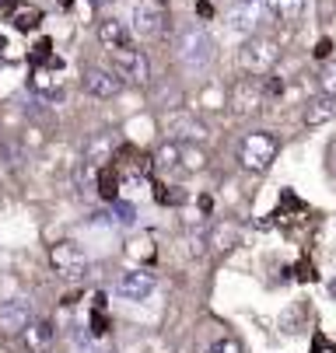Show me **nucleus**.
<instances>
[{"label": "nucleus", "instance_id": "nucleus-19", "mask_svg": "<svg viewBox=\"0 0 336 353\" xmlns=\"http://www.w3.org/2000/svg\"><path fill=\"white\" fill-rule=\"evenodd\" d=\"M112 147H116V140H112L109 133L91 137L88 147H84V161H91V165H106V161H112Z\"/></svg>", "mask_w": 336, "mask_h": 353}, {"label": "nucleus", "instance_id": "nucleus-24", "mask_svg": "<svg viewBox=\"0 0 336 353\" xmlns=\"http://www.w3.org/2000/svg\"><path fill=\"white\" fill-rule=\"evenodd\" d=\"M186 245H189V256L200 259L207 252V228H189L186 231Z\"/></svg>", "mask_w": 336, "mask_h": 353}, {"label": "nucleus", "instance_id": "nucleus-25", "mask_svg": "<svg viewBox=\"0 0 336 353\" xmlns=\"http://www.w3.org/2000/svg\"><path fill=\"white\" fill-rule=\"evenodd\" d=\"M116 224H123V228H133L137 224V207L133 203H116Z\"/></svg>", "mask_w": 336, "mask_h": 353}, {"label": "nucleus", "instance_id": "nucleus-29", "mask_svg": "<svg viewBox=\"0 0 336 353\" xmlns=\"http://www.w3.org/2000/svg\"><path fill=\"white\" fill-rule=\"evenodd\" d=\"M329 49H333V42H329V39H322V42H319V49H315V57H329Z\"/></svg>", "mask_w": 336, "mask_h": 353}, {"label": "nucleus", "instance_id": "nucleus-12", "mask_svg": "<svg viewBox=\"0 0 336 353\" xmlns=\"http://www.w3.org/2000/svg\"><path fill=\"white\" fill-rule=\"evenodd\" d=\"M99 42L109 49V53H119V49H130L133 46V32L119 18H102L99 21Z\"/></svg>", "mask_w": 336, "mask_h": 353}, {"label": "nucleus", "instance_id": "nucleus-11", "mask_svg": "<svg viewBox=\"0 0 336 353\" xmlns=\"http://www.w3.org/2000/svg\"><path fill=\"white\" fill-rule=\"evenodd\" d=\"M155 287H158V280L148 270H130V273L119 276V294L126 301H148L155 294Z\"/></svg>", "mask_w": 336, "mask_h": 353}, {"label": "nucleus", "instance_id": "nucleus-27", "mask_svg": "<svg viewBox=\"0 0 336 353\" xmlns=\"http://www.w3.org/2000/svg\"><path fill=\"white\" fill-rule=\"evenodd\" d=\"M319 84H322V91H326V94H336V63H329V67L322 70Z\"/></svg>", "mask_w": 336, "mask_h": 353}, {"label": "nucleus", "instance_id": "nucleus-32", "mask_svg": "<svg viewBox=\"0 0 336 353\" xmlns=\"http://www.w3.org/2000/svg\"><path fill=\"white\" fill-rule=\"evenodd\" d=\"M95 353H99V350H95ZM102 353H112V350H102Z\"/></svg>", "mask_w": 336, "mask_h": 353}, {"label": "nucleus", "instance_id": "nucleus-15", "mask_svg": "<svg viewBox=\"0 0 336 353\" xmlns=\"http://www.w3.org/2000/svg\"><path fill=\"white\" fill-rule=\"evenodd\" d=\"M238 241H242V228H238L235 221H217V224L207 228V245L217 248V252H228Z\"/></svg>", "mask_w": 336, "mask_h": 353}, {"label": "nucleus", "instance_id": "nucleus-7", "mask_svg": "<svg viewBox=\"0 0 336 353\" xmlns=\"http://www.w3.org/2000/svg\"><path fill=\"white\" fill-rule=\"evenodd\" d=\"M263 102H266V88H263V81H256V77H242V81H235L228 105H231V112H235L238 119L256 116V112L263 109Z\"/></svg>", "mask_w": 336, "mask_h": 353}, {"label": "nucleus", "instance_id": "nucleus-35", "mask_svg": "<svg viewBox=\"0 0 336 353\" xmlns=\"http://www.w3.org/2000/svg\"><path fill=\"white\" fill-rule=\"evenodd\" d=\"M158 4H161V0H158Z\"/></svg>", "mask_w": 336, "mask_h": 353}, {"label": "nucleus", "instance_id": "nucleus-20", "mask_svg": "<svg viewBox=\"0 0 336 353\" xmlns=\"http://www.w3.org/2000/svg\"><path fill=\"white\" fill-rule=\"evenodd\" d=\"M155 172H161V175H168V172H175L179 168V140H165L158 150H155Z\"/></svg>", "mask_w": 336, "mask_h": 353}, {"label": "nucleus", "instance_id": "nucleus-10", "mask_svg": "<svg viewBox=\"0 0 336 353\" xmlns=\"http://www.w3.org/2000/svg\"><path fill=\"white\" fill-rule=\"evenodd\" d=\"M165 133L168 140H182V143H200L207 140V126L193 116V112H172L165 119Z\"/></svg>", "mask_w": 336, "mask_h": 353}, {"label": "nucleus", "instance_id": "nucleus-5", "mask_svg": "<svg viewBox=\"0 0 336 353\" xmlns=\"http://www.w3.org/2000/svg\"><path fill=\"white\" fill-rule=\"evenodd\" d=\"M266 21V4L263 0H235L224 11V25L238 35H256L259 25Z\"/></svg>", "mask_w": 336, "mask_h": 353}, {"label": "nucleus", "instance_id": "nucleus-3", "mask_svg": "<svg viewBox=\"0 0 336 353\" xmlns=\"http://www.w3.org/2000/svg\"><path fill=\"white\" fill-rule=\"evenodd\" d=\"M280 60V46L266 35H249L246 46L238 49V67H242L246 74L259 77V74H270Z\"/></svg>", "mask_w": 336, "mask_h": 353}, {"label": "nucleus", "instance_id": "nucleus-14", "mask_svg": "<svg viewBox=\"0 0 336 353\" xmlns=\"http://www.w3.org/2000/svg\"><path fill=\"white\" fill-rule=\"evenodd\" d=\"M336 119V94H315L305 105V126H326Z\"/></svg>", "mask_w": 336, "mask_h": 353}, {"label": "nucleus", "instance_id": "nucleus-28", "mask_svg": "<svg viewBox=\"0 0 336 353\" xmlns=\"http://www.w3.org/2000/svg\"><path fill=\"white\" fill-rule=\"evenodd\" d=\"M106 332H109V322H106V315H99V312H95V315H91V336L99 339V336H106Z\"/></svg>", "mask_w": 336, "mask_h": 353}, {"label": "nucleus", "instance_id": "nucleus-6", "mask_svg": "<svg viewBox=\"0 0 336 353\" xmlns=\"http://www.w3.org/2000/svg\"><path fill=\"white\" fill-rule=\"evenodd\" d=\"M112 74L126 84H148L151 81V60L137 46L119 49V53H112Z\"/></svg>", "mask_w": 336, "mask_h": 353}, {"label": "nucleus", "instance_id": "nucleus-21", "mask_svg": "<svg viewBox=\"0 0 336 353\" xmlns=\"http://www.w3.org/2000/svg\"><path fill=\"white\" fill-rule=\"evenodd\" d=\"M207 165V154L197 143H179V168L182 172H200Z\"/></svg>", "mask_w": 336, "mask_h": 353}, {"label": "nucleus", "instance_id": "nucleus-1", "mask_svg": "<svg viewBox=\"0 0 336 353\" xmlns=\"http://www.w3.org/2000/svg\"><path fill=\"white\" fill-rule=\"evenodd\" d=\"M179 60L189 70H207L214 63V39H210V32L200 28V25L182 28V35H179Z\"/></svg>", "mask_w": 336, "mask_h": 353}, {"label": "nucleus", "instance_id": "nucleus-16", "mask_svg": "<svg viewBox=\"0 0 336 353\" xmlns=\"http://www.w3.org/2000/svg\"><path fill=\"white\" fill-rule=\"evenodd\" d=\"M21 339H25V346L32 350V353H46L53 346V322H46V319H32L28 325H25V332H21Z\"/></svg>", "mask_w": 336, "mask_h": 353}, {"label": "nucleus", "instance_id": "nucleus-9", "mask_svg": "<svg viewBox=\"0 0 336 353\" xmlns=\"http://www.w3.org/2000/svg\"><path fill=\"white\" fill-rule=\"evenodd\" d=\"M81 88H84L88 98H99V102H106V98H116V94L123 91V81H119L116 74L102 70V67H88V70L81 74Z\"/></svg>", "mask_w": 336, "mask_h": 353}, {"label": "nucleus", "instance_id": "nucleus-22", "mask_svg": "<svg viewBox=\"0 0 336 353\" xmlns=\"http://www.w3.org/2000/svg\"><path fill=\"white\" fill-rule=\"evenodd\" d=\"M95 192L102 199H116L119 196V175L112 168H99V175H95Z\"/></svg>", "mask_w": 336, "mask_h": 353}, {"label": "nucleus", "instance_id": "nucleus-30", "mask_svg": "<svg viewBox=\"0 0 336 353\" xmlns=\"http://www.w3.org/2000/svg\"><path fill=\"white\" fill-rule=\"evenodd\" d=\"M197 11H200V18H207V14H214V8L207 4V0H200V8H197Z\"/></svg>", "mask_w": 336, "mask_h": 353}, {"label": "nucleus", "instance_id": "nucleus-18", "mask_svg": "<svg viewBox=\"0 0 336 353\" xmlns=\"http://www.w3.org/2000/svg\"><path fill=\"white\" fill-rule=\"evenodd\" d=\"M8 11H11V21H14L18 32H35L39 21H42V11L32 8V4H25V0H14V4H8Z\"/></svg>", "mask_w": 336, "mask_h": 353}, {"label": "nucleus", "instance_id": "nucleus-2", "mask_svg": "<svg viewBox=\"0 0 336 353\" xmlns=\"http://www.w3.org/2000/svg\"><path fill=\"white\" fill-rule=\"evenodd\" d=\"M277 150H280L277 137L266 130H256V133H246L242 143H238V161H242L246 172H266L277 158Z\"/></svg>", "mask_w": 336, "mask_h": 353}, {"label": "nucleus", "instance_id": "nucleus-13", "mask_svg": "<svg viewBox=\"0 0 336 353\" xmlns=\"http://www.w3.org/2000/svg\"><path fill=\"white\" fill-rule=\"evenodd\" d=\"M28 322H32V308L25 301H4V305H0V332L21 336Z\"/></svg>", "mask_w": 336, "mask_h": 353}, {"label": "nucleus", "instance_id": "nucleus-4", "mask_svg": "<svg viewBox=\"0 0 336 353\" xmlns=\"http://www.w3.org/2000/svg\"><path fill=\"white\" fill-rule=\"evenodd\" d=\"M50 266L60 276H67V280H84L88 270H91V259H88V252L77 241H57L50 248Z\"/></svg>", "mask_w": 336, "mask_h": 353}, {"label": "nucleus", "instance_id": "nucleus-8", "mask_svg": "<svg viewBox=\"0 0 336 353\" xmlns=\"http://www.w3.org/2000/svg\"><path fill=\"white\" fill-rule=\"evenodd\" d=\"M165 28V11L158 0H133V14H130V32L140 39H155Z\"/></svg>", "mask_w": 336, "mask_h": 353}, {"label": "nucleus", "instance_id": "nucleus-23", "mask_svg": "<svg viewBox=\"0 0 336 353\" xmlns=\"http://www.w3.org/2000/svg\"><path fill=\"white\" fill-rule=\"evenodd\" d=\"M32 88H35L42 98H60V77H53L46 67L32 74Z\"/></svg>", "mask_w": 336, "mask_h": 353}, {"label": "nucleus", "instance_id": "nucleus-33", "mask_svg": "<svg viewBox=\"0 0 336 353\" xmlns=\"http://www.w3.org/2000/svg\"><path fill=\"white\" fill-rule=\"evenodd\" d=\"M63 4H74V0H63Z\"/></svg>", "mask_w": 336, "mask_h": 353}, {"label": "nucleus", "instance_id": "nucleus-31", "mask_svg": "<svg viewBox=\"0 0 336 353\" xmlns=\"http://www.w3.org/2000/svg\"><path fill=\"white\" fill-rule=\"evenodd\" d=\"M329 294H333V297H336V280H329Z\"/></svg>", "mask_w": 336, "mask_h": 353}, {"label": "nucleus", "instance_id": "nucleus-17", "mask_svg": "<svg viewBox=\"0 0 336 353\" xmlns=\"http://www.w3.org/2000/svg\"><path fill=\"white\" fill-rule=\"evenodd\" d=\"M263 4H266V14H273L284 25H295L305 14V0H263Z\"/></svg>", "mask_w": 336, "mask_h": 353}, {"label": "nucleus", "instance_id": "nucleus-34", "mask_svg": "<svg viewBox=\"0 0 336 353\" xmlns=\"http://www.w3.org/2000/svg\"><path fill=\"white\" fill-rule=\"evenodd\" d=\"M0 4H4V0H0Z\"/></svg>", "mask_w": 336, "mask_h": 353}, {"label": "nucleus", "instance_id": "nucleus-26", "mask_svg": "<svg viewBox=\"0 0 336 353\" xmlns=\"http://www.w3.org/2000/svg\"><path fill=\"white\" fill-rule=\"evenodd\" d=\"M207 353H246V346L238 343V339H231V336H228V339H217Z\"/></svg>", "mask_w": 336, "mask_h": 353}]
</instances>
